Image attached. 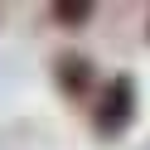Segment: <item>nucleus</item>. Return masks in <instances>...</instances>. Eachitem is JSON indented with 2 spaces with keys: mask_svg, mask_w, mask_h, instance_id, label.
<instances>
[{
  "mask_svg": "<svg viewBox=\"0 0 150 150\" xmlns=\"http://www.w3.org/2000/svg\"><path fill=\"white\" fill-rule=\"evenodd\" d=\"M53 82H58L63 97H87V87H92V58L63 53V58L53 63Z\"/></svg>",
  "mask_w": 150,
  "mask_h": 150,
  "instance_id": "nucleus-2",
  "label": "nucleus"
},
{
  "mask_svg": "<svg viewBox=\"0 0 150 150\" xmlns=\"http://www.w3.org/2000/svg\"><path fill=\"white\" fill-rule=\"evenodd\" d=\"M49 15H53L58 24H68V29H78V24L92 20V5H87V0H63V5H53Z\"/></svg>",
  "mask_w": 150,
  "mask_h": 150,
  "instance_id": "nucleus-3",
  "label": "nucleus"
},
{
  "mask_svg": "<svg viewBox=\"0 0 150 150\" xmlns=\"http://www.w3.org/2000/svg\"><path fill=\"white\" fill-rule=\"evenodd\" d=\"M131 121H136V78L116 73V78H107L102 92L92 97V131H97L102 140H116Z\"/></svg>",
  "mask_w": 150,
  "mask_h": 150,
  "instance_id": "nucleus-1",
  "label": "nucleus"
}]
</instances>
